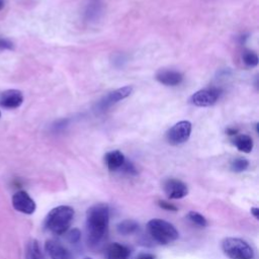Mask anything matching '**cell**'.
<instances>
[{"label":"cell","instance_id":"1","mask_svg":"<svg viewBox=\"0 0 259 259\" xmlns=\"http://www.w3.org/2000/svg\"><path fill=\"white\" fill-rule=\"evenodd\" d=\"M109 226V207L105 203L91 206L86 211V241L91 248L99 247L105 239Z\"/></svg>","mask_w":259,"mask_h":259},{"label":"cell","instance_id":"2","mask_svg":"<svg viewBox=\"0 0 259 259\" xmlns=\"http://www.w3.org/2000/svg\"><path fill=\"white\" fill-rule=\"evenodd\" d=\"M74 215V208L71 207H56L47 215L45 219V228L55 235H63L71 227Z\"/></svg>","mask_w":259,"mask_h":259},{"label":"cell","instance_id":"3","mask_svg":"<svg viewBox=\"0 0 259 259\" xmlns=\"http://www.w3.org/2000/svg\"><path fill=\"white\" fill-rule=\"evenodd\" d=\"M147 229L151 237L162 245H167L176 241L179 233L174 225L162 219H152L147 224Z\"/></svg>","mask_w":259,"mask_h":259},{"label":"cell","instance_id":"4","mask_svg":"<svg viewBox=\"0 0 259 259\" xmlns=\"http://www.w3.org/2000/svg\"><path fill=\"white\" fill-rule=\"evenodd\" d=\"M222 250L231 259H253L255 255L248 242L235 237L225 238L222 241Z\"/></svg>","mask_w":259,"mask_h":259},{"label":"cell","instance_id":"5","mask_svg":"<svg viewBox=\"0 0 259 259\" xmlns=\"http://www.w3.org/2000/svg\"><path fill=\"white\" fill-rule=\"evenodd\" d=\"M192 134V124L188 121H182L175 124L166 134V139L171 145H180L190 139Z\"/></svg>","mask_w":259,"mask_h":259},{"label":"cell","instance_id":"6","mask_svg":"<svg viewBox=\"0 0 259 259\" xmlns=\"http://www.w3.org/2000/svg\"><path fill=\"white\" fill-rule=\"evenodd\" d=\"M220 97L221 90L219 88H206L196 92L191 99V103L200 107H207L215 104Z\"/></svg>","mask_w":259,"mask_h":259},{"label":"cell","instance_id":"7","mask_svg":"<svg viewBox=\"0 0 259 259\" xmlns=\"http://www.w3.org/2000/svg\"><path fill=\"white\" fill-rule=\"evenodd\" d=\"M133 92V87L132 86H125L122 88L116 89L110 93H108L107 96H105L103 100H101L96 107V110L98 112H102L112 106L113 104H117L119 102L127 99L130 97V94Z\"/></svg>","mask_w":259,"mask_h":259},{"label":"cell","instance_id":"8","mask_svg":"<svg viewBox=\"0 0 259 259\" xmlns=\"http://www.w3.org/2000/svg\"><path fill=\"white\" fill-rule=\"evenodd\" d=\"M11 204L15 210L25 215H33L37 209V205L35 201L25 191L16 192L12 196Z\"/></svg>","mask_w":259,"mask_h":259},{"label":"cell","instance_id":"9","mask_svg":"<svg viewBox=\"0 0 259 259\" xmlns=\"http://www.w3.org/2000/svg\"><path fill=\"white\" fill-rule=\"evenodd\" d=\"M163 190L169 200H181L188 195L187 185L176 178H169L164 181Z\"/></svg>","mask_w":259,"mask_h":259},{"label":"cell","instance_id":"10","mask_svg":"<svg viewBox=\"0 0 259 259\" xmlns=\"http://www.w3.org/2000/svg\"><path fill=\"white\" fill-rule=\"evenodd\" d=\"M23 103L22 92L17 89H7L0 92V106L7 109L18 108Z\"/></svg>","mask_w":259,"mask_h":259},{"label":"cell","instance_id":"11","mask_svg":"<svg viewBox=\"0 0 259 259\" xmlns=\"http://www.w3.org/2000/svg\"><path fill=\"white\" fill-rule=\"evenodd\" d=\"M45 250L51 259H71L69 250L56 240H48L45 243Z\"/></svg>","mask_w":259,"mask_h":259},{"label":"cell","instance_id":"12","mask_svg":"<svg viewBox=\"0 0 259 259\" xmlns=\"http://www.w3.org/2000/svg\"><path fill=\"white\" fill-rule=\"evenodd\" d=\"M156 79L163 85L176 86L183 80V75L175 70H160L156 74Z\"/></svg>","mask_w":259,"mask_h":259},{"label":"cell","instance_id":"13","mask_svg":"<svg viewBox=\"0 0 259 259\" xmlns=\"http://www.w3.org/2000/svg\"><path fill=\"white\" fill-rule=\"evenodd\" d=\"M104 0H88L84 10V17L87 21H97L104 13Z\"/></svg>","mask_w":259,"mask_h":259},{"label":"cell","instance_id":"14","mask_svg":"<svg viewBox=\"0 0 259 259\" xmlns=\"http://www.w3.org/2000/svg\"><path fill=\"white\" fill-rule=\"evenodd\" d=\"M125 155L119 151V150H114L106 153L104 157V161L107 168L110 171H120V169L123 167L124 163L126 161Z\"/></svg>","mask_w":259,"mask_h":259},{"label":"cell","instance_id":"15","mask_svg":"<svg viewBox=\"0 0 259 259\" xmlns=\"http://www.w3.org/2000/svg\"><path fill=\"white\" fill-rule=\"evenodd\" d=\"M131 250L121 243H111L106 250V259H129Z\"/></svg>","mask_w":259,"mask_h":259},{"label":"cell","instance_id":"16","mask_svg":"<svg viewBox=\"0 0 259 259\" xmlns=\"http://www.w3.org/2000/svg\"><path fill=\"white\" fill-rule=\"evenodd\" d=\"M139 230V223L132 219H127L116 225V231L123 236H129V235L135 234Z\"/></svg>","mask_w":259,"mask_h":259},{"label":"cell","instance_id":"17","mask_svg":"<svg viewBox=\"0 0 259 259\" xmlns=\"http://www.w3.org/2000/svg\"><path fill=\"white\" fill-rule=\"evenodd\" d=\"M234 145L243 153H250L253 149V140L247 135H240L235 138Z\"/></svg>","mask_w":259,"mask_h":259},{"label":"cell","instance_id":"18","mask_svg":"<svg viewBox=\"0 0 259 259\" xmlns=\"http://www.w3.org/2000/svg\"><path fill=\"white\" fill-rule=\"evenodd\" d=\"M27 259H45L44 253L41 249L40 243L38 240L33 239L29 242L27 246V252H26Z\"/></svg>","mask_w":259,"mask_h":259},{"label":"cell","instance_id":"19","mask_svg":"<svg viewBox=\"0 0 259 259\" xmlns=\"http://www.w3.org/2000/svg\"><path fill=\"white\" fill-rule=\"evenodd\" d=\"M249 167V161L245 158H236L231 163V170L236 173H241Z\"/></svg>","mask_w":259,"mask_h":259},{"label":"cell","instance_id":"20","mask_svg":"<svg viewBox=\"0 0 259 259\" xmlns=\"http://www.w3.org/2000/svg\"><path fill=\"white\" fill-rule=\"evenodd\" d=\"M187 218L188 220H190L194 225L198 226V227H201V228H205L207 226V219L201 215L200 213H198V211H195V210H191L190 213L187 214Z\"/></svg>","mask_w":259,"mask_h":259},{"label":"cell","instance_id":"21","mask_svg":"<svg viewBox=\"0 0 259 259\" xmlns=\"http://www.w3.org/2000/svg\"><path fill=\"white\" fill-rule=\"evenodd\" d=\"M242 59H243V62L246 66L248 67H255L257 66L258 64V56L254 53V52H250V51H246L243 53V56H242Z\"/></svg>","mask_w":259,"mask_h":259},{"label":"cell","instance_id":"22","mask_svg":"<svg viewBox=\"0 0 259 259\" xmlns=\"http://www.w3.org/2000/svg\"><path fill=\"white\" fill-rule=\"evenodd\" d=\"M120 171H122V172H124V173H126L128 175H137V173H138V170L135 167L134 164L131 161H128V160L125 161L124 165L120 169Z\"/></svg>","mask_w":259,"mask_h":259},{"label":"cell","instance_id":"23","mask_svg":"<svg viewBox=\"0 0 259 259\" xmlns=\"http://www.w3.org/2000/svg\"><path fill=\"white\" fill-rule=\"evenodd\" d=\"M67 237H68V240L70 242L73 243V244H76L81 239V232L78 229H73V230L68 232Z\"/></svg>","mask_w":259,"mask_h":259},{"label":"cell","instance_id":"24","mask_svg":"<svg viewBox=\"0 0 259 259\" xmlns=\"http://www.w3.org/2000/svg\"><path fill=\"white\" fill-rule=\"evenodd\" d=\"M14 49V44L4 38H0V51H12Z\"/></svg>","mask_w":259,"mask_h":259},{"label":"cell","instance_id":"25","mask_svg":"<svg viewBox=\"0 0 259 259\" xmlns=\"http://www.w3.org/2000/svg\"><path fill=\"white\" fill-rule=\"evenodd\" d=\"M69 124V120L68 119H63V120H59L56 123L53 124L52 126V130L54 132H61L63 130H65L68 127Z\"/></svg>","mask_w":259,"mask_h":259},{"label":"cell","instance_id":"26","mask_svg":"<svg viewBox=\"0 0 259 259\" xmlns=\"http://www.w3.org/2000/svg\"><path fill=\"white\" fill-rule=\"evenodd\" d=\"M158 206L161 208L165 209V210H169V211H176L177 210V207L174 205H172L171 203L165 202V201H159L158 202Z\"/></svg>","mask_w":259,"mask_h":259},{"label":"cell","instance_id":"27","mask_svg":"<svg viewBox=\"0 0 259 259\" xmlns=\"http://www.w3.org/2000/svg\"><path fill=\"white\" fill-rule=\"evenodd\" d=\"M137 259H156V256L151 253H143L139 255Z\"/></svg>","mask_w":259,"mask_h":259},{"label":"cell","instance_id":"28","mask_svg":"<svg viewBox=\"0 0 259 259\" xmlns=\"http://www.w3.org/2000/svg\"><path fill=\"white\" fill-rule=\"evenodd\" d=\"M251 214L256 220H258L259 219V208L258 207H252L251 208Z\"/></svg>","mask_w":259,"mask_h":259},{"label":"cell","instance_id":"29","mask_svg":"<svg viewBox=\"0 0 259 259\" xmlns=\"http://www.w3.org/2000/svg\"><path fill=\"white\" fill-rule=\"evenodd\" d=\"M237 133H238V131L235 130V129H228V130H227V134H228L229 136H236Z\"/></svg>","mask_w":259,"mask_h":259},{"label":"cell","instance_id":"30","mask_svg":"<svg viewBox=\"0 0 259 259\" xmlns=\"http://www.w3.org/2000/svg\"><path fill=\"white\" fill-rule=\"evenodd\" d=\"M5 6V0H0V11H1Z\"/></svg>","mask_w":259,"mask_h":259},{"label":"cell","instance_id":"31","mask_svg":"<svg viewBox=\"0 0 259 259\" xmlns=\"http://www.w3.org/2000/svg\"><path fill=\"white\" fill-rule=\"evenodd\" d=\"M83 259H93V258H91V257H84Z\"/></svg>","mask_w":259,"mask_h":259},{"label":"cell","instance_id":"32","mask_svg":"<svg viewBox=\"0 0 259 259\" xmlns=\"http://www.w3.org/2000/svg\"><path fill=\"white\" fill-rule=\"evenodd\" d=\"M0 116H1V112H0Z\"/></svg>","mask_w":259,"mask_h":259}]
</instances>
